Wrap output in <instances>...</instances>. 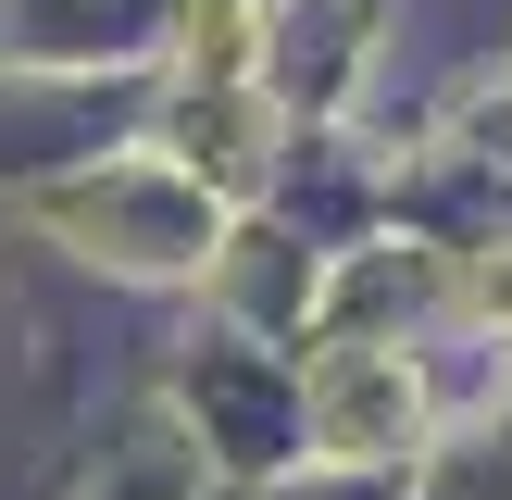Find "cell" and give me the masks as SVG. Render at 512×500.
<instances>
[{
	"label": "cell",
	"mask_w": 512,
	"mask_h": 500,
	"mask_svg": "<svg viewBox=\"0 0 512 500\" xmlns=\"http://www.w3.org/2000/svg\"><path fill=\"white\" fill-rule=\"evenodd\" d=\"M313 413H325V450L363 463V450H388L400 425H413V375H400V363H325L313 375Z\"/></svg>",
	"instance_id": "obj_1"
}]
</instances>
